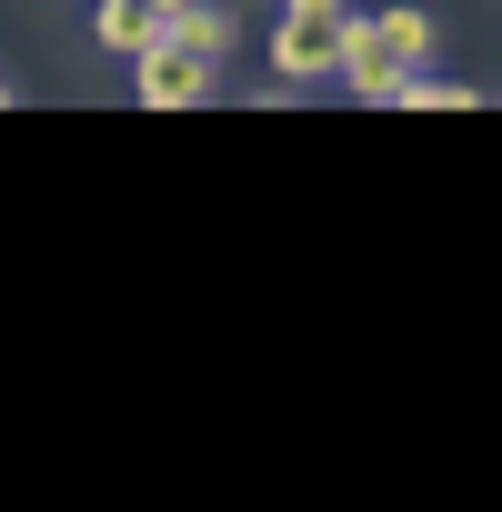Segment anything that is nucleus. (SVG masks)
<instances>
[{
    "mask_svg": "<svg viewBox=\"0 0 502 512\" xmlns=\"http://www.w3.org/2000/svg\"><path fill=\"white\" fill-rule=\"evenodd\" d=\"M161 41H181V51L221 61V51H231V11H211V0H181V11L161 21Z\"/></svg>",
    "mask_w": 502,
    "mask_h": 512,
    "instance_id": "5",
    "label": "nucleus"
},
{
    "mask_svg": "<svg viewBox=\"0 0 502 512\" xmlns=\"http://www.w3.org/2000/svg\"><path fill=\"white\" fill-rule=\"evenodd\" d=\"M352 41V11L342 0H282V21H272V71L282 81H322Z\"/></svg>",
    "mask_w": 502,
    "mask_h": 512,
    "instance_id": "2",
    "label": "nucleus"
},
{
    "mask_svg": "<svg viewBox=\"0 0 502 512\" xmlns=\"http://www.w3.org/2000/svg\"><path fill=\"white\" fill-rule=\"evenodd\" d=\"M0 101H11V91H0Z\"/></svg>",
    "mask_w": 502,
    "mask_h": 512,
    "instance_id": "7",
    "label": "nucleus"
},
{
    "mask_svg": "<svg viewBox=\"0 0 502 512\" xmlns=\"http://www.w3.org/2000/svg\"><path fill=\"white\" fill-rule=\"evenodd\" d=\"M272 11H282V0H272Z\"/></svg>",
    "mask_w": 502,
    "mask_h": 512,
    "instance_id": "8",
    "label": "nucleus"
},
{
    "mask_svg": "<svg viewBox=\"0 0 502 512\" xmlns=\"http://www.w3.org/2000/svg\"><path fill=\"white\" fill-rule=\"evenodd\" d=\"M392 101H412V111H482V91H472V81H432V71H412Z\"/></svg>",
    "mask_w": 502,
    "mask_h": 512,
    "instance_id": "6",
    "label": "nucleus"
},
{
    "mask_svg": "<svg viewBox=\"0 0 502 512\" xmlns=\"http://www.w3.org/2000/svg\"><path fill=\"white\" fill-rule=\"evenodd\" d=\"M171 11H181V0H101V21H91V31H101V51H121V61H131V51H151V41H161V21H171Z\"/></svg>",
    "mask_w": 502,
    "mask_h": 512,
    "instance_id": "4",
    "label": "nucleus"
},
{
    "mask_svg": "<svg viewBox=\"0 0 502 512\" xmlns=\"http://www.w3.org/2000/svg\"><path fill=\"white\" fill-rule=\"evenodd\" d=\"M131 91L151 111H191V101H211V61L181 41H151V51H131Z\"/></svg>",
    "mask_w": 502,
    "mask_h": 512,
    "instance_id": "3",
    "label": "nucleus"
},
{
    "mask_svg": "<svg viewBox=\"0 0 502 512\" xmlns=\"http://www.w3.org/2000/svg\"><path fill=\"white\" fill-rule=\"evenodd\" d=\"M362 101H392L412 71H432V21L422 11H382V21H352V41H342V61H332Z\"/></svg>",
    "mask_w": 502,
    "mask_h": 512,
    "instance_id": "1",
    "label": "nucleus"
}]
</instances>
